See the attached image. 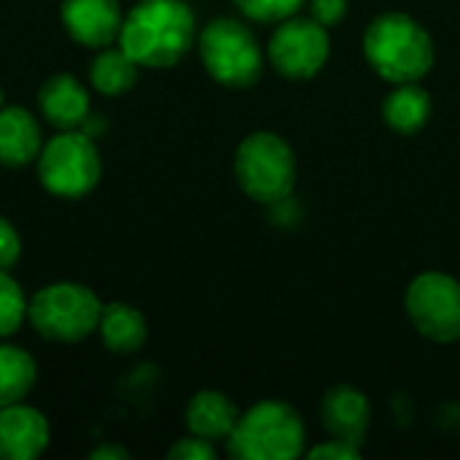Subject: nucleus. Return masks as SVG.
<instances>
[{"instance_id":"2eb2a0df","label":"nucleus","mask_w":460,"mask_h":460,"mask_svg":"<svg viewBox=\"0 0 460 460\" xmlns=\"http://www.w3.org/2000/svg\"><path fill=\"white\" fill-rule=\"evenodd\" d=\"M240 420V410L221 391H199L186 404V429L189 434L208 442H226Z\"/></svg>"},{"instance_id":"9b49d317","label":"nucleus","mask_w":460,"mask_h":460,"mask_svg":"<svg viewBox=\"0 0 460 460\" xmlns=\"http://www.w3.org/2000/svg\"><path fill=\"white\" fill-rule=\"evenodd\" d=\"M51 429L43 412L24 402L0 407V460H32L49 447Z\"/></svg>"},{"instance_id":"a211bd4d","label":"nucleus","mask_w":460,"mask_h":460,"mask_svg":"<svg viewBox=\"0 0 460 460\" xmlns=\"http://www.w3.org/2000/svg\"><path fill=\"white\" fill-rule=\"evenodd\" d=\"M137 62L119 46H105L100 49V54L92 59V67H89V81L92 86L105 94V97H119L124 92H129L137 81Z\"/></svg>"},{"instance_id":"393cba45","label":"nucleus","mask_w":460,"mask_h":460,"mask_svg":"<svg viewBox=\"0 0 460 460\" xmlns=\"http://www.w3.org/2000/svg\"><path fill=\"white\" fill-rule=\"evenodd\" d=\"M348 13V0H310V16L326 30L340 24Z\"/></svg>"},{"instance_id":"0eeeda50","label":"nucleus","mask_w":460,"mask_h":460,"mask_svg":"<svg viewBox=\"0 0 460 460\" xmlns=\"http://www.w3.org/2000/svg\"><path fill=\"white\" fill-rule=\"evenodd\" d=\"M199 57L213 81L229 89H245L261 78L264 54L256 35L237 19H213L199 32Z\"/></svg>"},{"instance_id":"a878e982","label":"nucleus","mask_w":460,"mask_h":460,"mask_svg":"<svg viewBox=\"0 0 460 460\" xmlns=\"http://www.w3.org/2000/svg\"><path fill=\"white\" fill-rule=\"evenodd\" d=\"M92 460H127L129 458V450L127 447H119V445H100L97 450L89 453Z\"/></svg>"},{"instance_id":"aec40b11","label":"nucleus","mask_w":460,"mask_h":460,"mask_svg":"<svg viewBox=\"0 0 460 460\" xmlns=\"http://www.w3.org/2000/svg\"><path fill=\"white\" fill-rule=\"evenodd\" d=\"M27 318V299L22 286L8 275V270H0V340L19 332V326Z\"/></svg>"},{"instance_id":"f257e3e1","label":"nucleus","mask_w":460,"mask_h":460,"mask_svg":"<svg viewBox=\"0 0 460 460\" xmlns=\"http://www.w3.org/2000/svg\"><path fill=\"white\" fill-rule=\"evenodd\" d=\"M197 38V22L183 0H140L124 16L119 46L140 67L181 62Z\"/></svg>"},{"instance_id":"4be33fe9","label":"nucleus","mask_w":460,"mask_h":460,"mask_svg":"<svg viewBox=\"0 0 460 460\" xmlns=\"http://www.w3.org/2000/svg\"><path fill=\"white\" fill-rule=\"evenodd\" d=\"M167 458L170 460H216V447H213V442L199 439V437H194V434H191V437L178 439V442L170 447Z\"/></svg>"},{"instance_id":"5701e85b","label":"nucleus","mask_w":460,"mask_h":460,"mask_svg":"<svg viewBox=\"0 0 460 460\" xmlns=\"http://www.w3.org/2000/svg\"><path fill=\"white\" fill-rule=\"evenodd\" d=\"M307 456L313 460H358L361 458V445L345 442V439H326L315 447L307 450Z\"/></svg>"},{"instance_id":"b1692460","label":"nucleus","mask_w":460,"mask_h":460,"mask_svg":"<svg viewBox=\"0 0 460 460\" xmlns=\"http://www.w3.org/2000/svg\"><path fill=\"white\" fill-rule=\"evenodd\" d=\"M19 256H22V237L5 218H0V270H11L19 261Z\"/></svg>"},{"instance_id":"4468645a","label":"nucleus","mask_w":460,"mask_h":460,"mask_svg":"<svg viewBox=\"0 0 460 460\" xmlns=\"http://www.w3.org/2000/svg\"><path fill=\"white\" fill-rule=\"evenodd\" d=\"M43 132L27 108H0V164L24 167L38 162Z\"/></svg>"},{"instance_id":"1a4fd4ad","label":"nucleus","mask_w":460,"mask_h":460,"mask_svg":"<svg viewBox=\"0 0 460 460\" xmlns=\"http://www.w3.org/2000/svg\"><path fill=\"white\" fill-rule=\"evenodd\" d=\"M332 54L329 30L313 16H291L278 24L270 38L267 57L272 67L291 81H307L321 73Z\"/></svg>"},{"instance_id":"6e6552de","label":"nucleus","mask_w":460,"mask_h":460,"mask_svg":"<svg viewBox=\"0 0 460 460\" xmlns=\"http://www.w3.org/2000/svg\"><path fill=\"white\" fill-rule=\"evenodd\" d=\"M404 307L420 337L439 345L460 340V283L453 275H418L407 288Z\"/></svg>"},{"instance_id":"39448f33","label":"nucleus","mask_w":460,"mask_h":460,"mask_svg":"<svg viewBox=\"0 0 460 460\" xmlns=\"http://www.w3.org/2000/svg\"><path fill=\"white\" fill-rule=\"evenodd\" d=\"M102 302L81 283H49L27 302L30 326L49 342H81L97 332Z\"/></svg>"},{"instance_id":"7ed1b4c3","label":"nucleus","mask_w":460,"mask_h":460,"mask_svg":"<svg viewBox=\"0 0 460 460\" xmlns=\"http://www.w3.org/2000/svg\"><path fill=\"white\" fill-rule=\"evenodd\" d=\"M305 423L283 402H259L240 415L226 439L229 456L240 460H294L305 453Z\"/></svg>"},{"instance_id":"6ab92c4d","label":"nucleus","mask_w":460,"mask_h":460,"mask_svg":"<svg viewBox=\"0 0 460 460\" xmlns=\"http://www.w3.org/2000/svg\"><path fill=\"white\" fill-rule=\"evenodd\" d=\"M38 377L35 361L16 345H0V407L27 399Z\"/></svg>"},{"instance_id":"f8f14e48","label":"nucleus","mask_w":460,"mask_h":460,"mask_svg":"<svg viewBox=\"0 0 460 460\" xmlns=\"http://www.w3.org/2000/svg\"><path fill=\"white\" fill-rule=\"evenodd\" d=\"M321 420L329 437L361 445L372 420L369 399L364 396V391L353 385L329 388L321 404Z\"/></svg>"},{"instance_id":"f03ea898","label":"nucleus","mask_w":460,"mask_h":460,"mask_svg":"<svg viewBox=\"0 0 460 460\" xmlns=\"http://www.w3.org/2000/svg\"><path fill=\"white\" fill-rule=\"evenodd\" d=\"M364 57L388 84L420 81L434 67V40L429 30L402 11L380 13L364 32Z\"/></svg>"},{"instance_id":"9d476101","label":"nucleus","mask_w":460,"mask_h":460,"mask_svg":"<svg viewBox=\"0 0 460 460\" xmlns=\"http://www.w3.org/2000/svg\"><path fill=\"white\" fill-rule=\"evenodd\" d=\"M59 16L67 35L89 49H105L119 40L124 24L119 0H62Z\"/></svg>"},{"instance_id":"bb28decb","label":"nucleus","mask_w":460,"mask_h":460,"mask_svg":"<svg viewBox=\"0 0 460 460\" xmlns=\"http://www.w3.org/2000/svg\"><path fill=\"white\" fill-rule=\"evenodd\" d=\"M0 108H3V89H0Z\"/></svg>"},{"instance_id":"423d86ee","label":"nucleus","mask_w":460,"mask_h":460,"mask_svg":"<svg viewBox=\"0 0 460 460\" xmlns=\"http://www.w3.org/2000/svg\"><path fill=\"white\" fill-rule=\"evenodd\" d=\"M100 175L102 162L94 137L81 129H59V135L49 137L38 154V178L54 197H86L100 183Z\"/></svg>"},{"instance_id":"ddd939ff","label":"nucleus","mask_w":460,"mask_h":460,"mask_svg":"<svg viewBox=\"0 0 460 460\" xmlns=\"http://www.w3.org/2000/svg\"><path fill=\"white\" fill-rule=\"evenodd\" d=\"M38 111L57 129H78L89 116V92L75 75L54 73L38 89Z\"/></svg>"},{"instance_id":"412c9836","label":"nucleus","mask_w":460,"mask_h":460,"mask_svg":"<svg viewBox=\"0 0 460 460\" xmlns=\"http://www.w3.org/2000/svg\"><path fill=\"white\" fill-rule=\"evenodd\" d=\"M234 5L253 22H283L296 16L307 0H234Z\"/></svg>"},{"instance_id":"20e7f679","label":"nucleus","mask_w":460,"mask_h":460,"mask_svg":"<svg viewBox=\"0 0 460 460\" xmlns=\"http://www.w3.org/2000/svg\"><path fill=\"white\" fill-rule=\"evenodd\" d=\"M234 175L253 202L280 205L291 197L296 183L294 148L275 132H253L237 146Z\"/></svg>"},{"instance_id":"dca6fc26","label":"nucleus","mask_w":460,"mask_h":460,"mask_svg":"<svg viewBox=\"0 0 460 460\" xmlns=\"http://www.w3.org/2000/svg\"><path fill=\"white\" fill-rule=\"evenodd\" d=\"M97 334L102 340V345L116 353V356H132L137 353L146 340H148V323L140 315V310H135L132 305L124 302H113V305H102V315L97 323Z\"/></svg>"},{"instance_id":"f3484780","label":"nucleus","mask_w":460,"mask_h":460,"mask_svg":"<svg viewBox=\"0 0 460 460\" xmlns=\"http://www.w3.org/2000/svg\"><path fill=\"white\" fill-rule=\"evenodd\" d=\"M431 108V94L420 86V81L396 84L383 102V119L396 135H418L429 124Z\"/></svg>"}]
</instances>
